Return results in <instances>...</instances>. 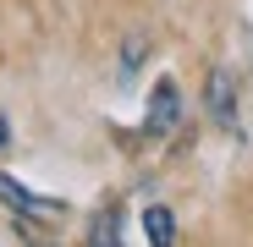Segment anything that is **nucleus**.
I'll return each instance as SVG.
<instances>
[{
	"label": "nucleus",
	"mask_w": 253,
	"mask_h": 247,
	"mask_svg": "<svg viewBox=\"0 0 253 247\" xmlns=\"http://www.w3.org/2000/svg\"><path fill=\"white\" fill-rule=\"evenodd\" d=\"M0 198H6L17 214H28V220H61V203H55V198H39V192H28L22 181H11V176H0Z\"/></svg>",
	"instance_id": "3"
},
{
	"label": "nucleus",
	"mask_w": 253,
	"mask_h": 247,
	"mask_svg": "<svg viewBox=\"0 0 253 247\" xmlns=\"http://www.w3.org/2000/svg\"><path fill=\"white\" fill-rule=\"evenodd\" d=\"M143 50H149V38H143V33H126V50H121V77H132V71H138Z\"/></svg>",
	"instance_id": "6"
},
{
	"label": "nucleus",
	"mask_w": 253,
	"mask_h": 247,
	"mask_svg": "<svg viewBox=\"0 0 253 247\" xmlns=\"http://www.w3.org/2000/svg\"><path fill=\"white\" fill-rule=\"evenodd\" d=\"M39 247H44V242H39Z\"/></svg>",
	"instance_id": "8"
},
{
	"label": "nucleus",
	"mask_w": 253,
	"mask_h": 247,
	"mask_svg": "<svg viewBox=\"0 0 253 247\" xmlns=\"http://www.w3.org/2000/svg\"><path fill=\"white\" fill-rule=\"evenodd\" d=\"M0 143H6V121H0Z\"/></svg>",
	"instance_id": "7"
},
{
	"label": "nucleus",
	"mask_w": 253,
	"mask_h": 247,
	"mask_svg": "<svg viewBox=\"0 0 253 247\" xmlns=\"http://www.w3.org/2000/svg\"><path fill=\"white\" fill-rule=\"evenodd\" d=\"M143 231H149V247H176V220L165 203H149L143 209Z\"/></svg>",
	"instance_id": "4"
},
{
	"label": "nucleus",
	"mask_w": 253,
	"mask_h": 247,
	"mask_svg": "<svg viewBox=\"0 0 253 247\" xmlns=\"http://www.w3.org/2000/svg\"><path fill=\"white\" fill-rule=\"evenodd\" d=\"M176 121H182V94H176V82H154V94H149V121L143 127L154 138L165 132H176Z\"/></svg>",
	"instance_id": "2"
},
{
	"label": "nucleus",
	"mask_w": 253,
	"mask_h": 247,
	"mask_svg": "<svg viewBox=\"0 0 253 247\" xmlns=\"http://www.w3.org/2000/svg\"><path fill=\"white\" fill-rule=\"evenodd\" d=\"M88 247H121V231H116V214H99L94 231H88Z\"/></svg>",
	"instance_id": "5"
},
{
	"label": "nucleus",
	"mask_w": 253,
	"mask_h": 247,
	"mask_svg": "<svg viewBox=\"0 0 253 247\" xmlns=\"http://www.w3.org/2000/svg\"><path fill=\"white\" fill-rule=\"evenodd\" d=\"M204 105H209V121H215L220 132H237V77H231L226 66L209 71V82H204Z\"/></svg>",
	"instance_id": "1"
}]
</instances>
